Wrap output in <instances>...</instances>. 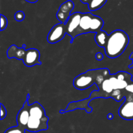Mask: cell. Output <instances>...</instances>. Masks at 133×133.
Returning <instances> with one entry per match:
<instances>
[{
	"label": "cell",
	"mask_w": 133,
	"mask_h": 133,
	"mask_svg": "<svg viewBox=\"0 0 133 133\" xmlns=\"http://www.w3.org/2000/svg\"><path fill=\"white\" fill-rule=\"evenodd\" d=\"M1 120H3L6 116V110L3 104L1 103Z\"/></svg>",
	"instance_id": "17"
},
{
	"label": "cell",
	"mask_w": 133,
	"mask_h": 133,
	"mask_svg": "<svg viewBox=\"0 0 133 133\" xmlns=\"http://www.w3.org/2000/svg\"><path fill=\"white\" fill-rule=\"evenodd\" d=\"M110 74V70L107 68L88 70L75 77L73 84L79 90L87 89L93 84L98 86Z\"/></svg>",
	"instance_id": "2"
},
{
	"label": "cell",
	"mask_w": 133,
	"mask_h": 133,
	"mask_svg": "<svg viewBox=\"0 0 133 133\" xmlns=\"http://www.w3.org/2000/svg\"><path fill=\"white\" fill-rule=\"evenodd\" d=\"M129 43V37L124 31L114 30L109 35L105 48V53L109 58L114 59L124 52Z\"/></svg>",
	"instance_id": "3"
},
{
	"label": "cell",
	"mask_w": 133,
	"mask_h": 133,
	"mask_svg": "<svg viewBox=\"0 0 133 133\" xmlns=\"http://www.w3.org/2000/svg\"><path fill=\"white\" fill-rule=\"evenodd\" d=\"M81 1L82 3H85V4H89L91 2V1H92V0H80Z\"/></svg>",
	"instance_id": "20"
},
{
	"label": "cell",
	"mask_w": 133,
	"mask_h": 133,
	"mask_svg": "<svg viewBox=\"0 0 133 133\" xmlns=\"http://www.w3.org/2000/svg\"><path fill=\"white\" fill-rule=\"evenodd\" d=\"M81 16L82 13L80 12L73 13L65 23V30L66 34L71 37V43H72L75 38L77 37V31L79 26Z\"/></svg>",
	"instance_id": "8"
},
{
	"label": "cell",
	"mask_w": 133,
	"mask_h": 133,
	"mask_svg": "<svg viewBox=\"0 0 133 133\" xmlns=\"http://www.w3.org/2000/svg\"><path fill=\"white\" fill-rule=\"evenodd\" d=\"M1 31H3L4 29H6L8 25V20L7 18L3 14H1Z\"/></svg>",
	"instance_id": "16"
},
{
	"label": "cell",
	"mask_w": 133,
	"mask_h": 133,
	"mask_svg": "<svg viewBox=\"0 0 133 133\" xmlns=\"http://www.w3.org/2000/svg\"><path fill=\"white\" fill-rule=\"evenodd\" d=\"M29 117L26 126V130L32 132L48 129L49 117L45 114L44 107L38 102H35L29 106Z\"/></svg>",
	"instance_id": "4"
},
{
	"label": "cell",
	"mask_w": 133,
	"mask_h": 133,
	"mask_svg": "<svg viewBox=\"0 0 133 133\" xmlns=\"http://www.w3.org/2000/svg\"><path fill=\"white\" fill-rule=\"evenodd\" d=\"M107 118L109 119H113V115L112 113H109V114L107 115Z\"/></svg>",
	"instance_id": "22"
},
{
	"label": "cell",
	"mask_w": 133,
	"mask_h": 133,
	"mask_svg": "<svg viewBox=\"0 0 133 133\" xmlns=\"http://www.w3.org/2000/svg\"><path fill=\"white\" fill-rule=\"evenodd\" d=\"M118 114L125 120H133V94L126 90L125 100L118 110Z\"/></svg>",
	"instance_id": "7"
},
{
	"label": "cell",
	"mask_w": 133,
	"mask_h": 133,
	"mask_svg": "<svg viewBox=\"0 0 133 133\" xmlns=\"http://www.w3.org/2000/svg\"><path fill=\"white\" fill-rule=\"evenodd\" d=\"M104 26V21L101 18L94 15L91 13H82L79 26L77 31V37L88 33H98Z\"/></svg>",
	"instance_id": "6"
},
{
	"label": "cell",
	"mask_w": 133,
	"mask_h": 133,
	"mask_svg": "<svg viewBox=\"0 0 133 133\" xmlns=\"http://www.w3.org/2000/svg\"><path fill=\"white\" fill-rule=\"evenodd\" d=\"M25 18V14L23 11L22 10H19L17 11L16 13L14 14V19L17 21V22H22L24 20Z\"/></svg>",
	"instance_id": "15"
},
{
	"label": "cell",
	"mask_w": 133,
	"mask_h": 133,
	"mask_svg": "<svg viewBox=\"0 0 133 133\" xmlns=\"http://www.w3.org/2000/svg\"><path fill=\"white\" fill-rule=\"evenodd\" d=\"M25 1L29 3H35L37 2L38 0H25Z\"/></svg>",
	"instance_id": "21"
},
{
	"label": "cell",
	"mask_w": 133,
	"mask_h": 133,
	"mask_svg": "<svg viewBox=\"0 0 133 133\" xmlns=\"http://www.w3.org/2000/svg\"><path fill=\"white\" fill-rule=\"evenodd\" d=\"M74 3L71 0L65 1L60 6L57 13V18L60 22L66 23L71 16V13L74 9Z\"/></svg>",
	"instance_id": "10"
},
{
	"label": "cell",
	"mask_w": 133,
	"mask_h": 133,
	"mask_svg": "<svg viewBox=\"0 0 133 133\" xmlns=\"http://www.w3.org/2000/svg\"><path fill=\"white\" fill-rule=\"evenodd\" d=\"M66 34L65 30V23H61L55 25L48 33V43L50 44H55L61 41L64 37Z\"/></svg>",
	"instance_id": "9"
},
{
	"label": "cell",
	"mask_w": 133,
	"mask_h": 133,
	"mask_svg": "<svg viewBox=\"0 0 133 133\" xmlns=\"http://www.w3.org/2000/svg\"><path fill=\"white\" fill-rule=\"evenodd\" d=\"M129 59H131V60H132V64H131V65H130L129 66V67L130 69H131V68L133 67V52H132V53H131V54L130 55Z\"/></svg>",
	"instance_id": "19"
},
{
	"label": "cell",
	"mask_w": 133,
	"mask_h": 133,
	"mask_svg": "<svg viewBox=\"0 0 133 133\" xmlns=\"http://www.w3.org/2000/svg\"><path fill=\"white\" fill-rule=\"evenodd\" d=\"M132 81V74L125 71H119L115 74H110L101 83L98 85L99 90L92 91L89 98L79 101L71 102L65 110H60L64 113L76 109H84L87 113L92 112L89 103L97 98H112L117 102H120L125 99V87Z\"/></svg>",
	"instance_id": "1"
},
{
	"label": "cell",
	"mask_w": 133,
	"mask_h": 133,
	"mask_svg": "<svg viewBox=\"0 0 133 133\" xmlns=\"http://www.w3.org/2000/svg\"><path fill=\"white\" fill-rule=\"evenodd\" d=\"M29 97L30 95L27 94V99L25 101L23 107L18 112L16 117V121L18 126L23 128L25 130L29 121Z\"/></svg>",
	"instance_id": "11"
},
{
	"label": "cell",
	"mask_w": 133,
	"mask_h": 133,
	"mask_svg": "<svg viewBox=\"0 0 133 133\" xmlns=\"http://www.w3.org/2000/svg\"><path fill=\"white\" fill-rule=\"evenodd\" d=\"M7 57L9 58H16L17 59L23 61V63L26 66L32 67L35 65H41L40 61V53L38 50L36 48H29L25 49V44L23 46L18 48L15 44L10 46L6 52Z\"/></svg>",
	"instance_id": "5"
},
{
	"label": "cell",
	"mask_w": 133,
	"mask_h": 133,
	"mask_svg": "<svg viewBox=\"0 0 133 133\" xmlns=\"http://www.w3.org/2000/svg\"><path fill=\"white\" fill-rule=\"evenodd\" d=\"M107 0H92L88 5V9L90 11H96L101 9L107 3Z\"/></svg>",
	"instance_id": "13"
},
{
	"label": "cell",
	"mask_w": 133,
	"mask_h": 133,
	"mask_svg": "<svg viewBox=\"0 0 133 133\" xmlns=\"http://www.w3.org/2000/svg\"><path fill=\"white\" fill-rule=\"evenodd\" d=\"M25 129L17 125L16 126H12L5 130L4 133H25Z\"/></svg>",
	"instance_id": "14"
},
{
	"label": "cell",
	"mask_w": 133,
	"mask_h": 133,
	"mask_svg": "<svg viewBox=\"0 0 133 133\" xmlns=\"http://www.w3.org/2000/svg\"><path fill=\"white\" fill-rule=\"evenodd\" d=\"M96 58L98 61H101L103 59V54L101 52H97L96 54Z\"/></svg>",
	"instance_id": "18"
},
{
	"label": "cell",
	"mask_w": 133,
	"mask_h": 133,
	"mask_svg": "<svg viewBox=\"0 0 133 133\" xmlns=\"http://www.w3.org/2000/svg\"><path fill=\"white\" fill-rule=\"evenodd\" d=\"M109 35L105 31H100L99 32L96 33L95 35V40L97 45L101 48H105L108 42Z\"/></svg>",
	"instance_id": "12"
}]
</instances>
